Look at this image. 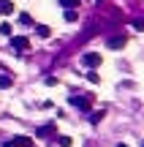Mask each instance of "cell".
<instances>
[{
    "label": "cell",
    "mask_w": 144,
    "mask_h": 147,
    "mask_svg": "<svg viewBox=\"0 0 144 147\" xmlns=\"http://www.w3.org/2000/svg\"><path fill=\"white\" fill-rule=\"evenodd\" d=\"M11 47H14L16 52H30V38L27 36H14L11 38Z\"/></svg>",
    "instance_id": "6da1fadb"
},
{
    "label": "cell",
    "mask_w": 144,
    "mask_h": 147,
    "mask_svg": "<svg viewBox=\"0 0 144 147\" xmlns=\"http://www.w3.org/2000/svg\"><path fill=\"white\" fill-rule=\"evenodd\" d=\"M71 106H76V109H90V98H84V95H71Z\"/></svg>",
    "instance_id": "7a4b0ae2"
},
{
    "label": "cell",
    "mask_w": 144,
    "mask_h": 147,
    "mask_svg": "<svg viewBox=\"0 0 144 147\" xmlns=\"http://www.w3.org/2000/svg\"><path fill=\"white\" fill-rule=\"evenodd\" d=\"M82 63H84L87 68H95V65H101V55H95V52H87L84 57H82Z\"/></svg>",
    "instance_id": "3957f363"
},
{
    "label": "cell",
    "mask_w": 144,
    "mask_h": 147,
    "mask_svg": "<svg viewBox=\"0 0 144 147\" xmlns=\"http://www.w3.org/2000/svg\"><path fill=\"white\" fill-rule=\"evenodd\" d=\"M106 44H109V49H123L125 47V36H112Z\"/></svg>",
    "instance_id": "277c9868"
},
{
    "label": "cell",
    "mask_w": 144,
    "mask_h": 147,
    "mask_svg": "<svg viewBox=\"0 0 144 147\" xmlns=\"http://www.w3.org/2000/svg\"><path fill=\"white\" fill-rule=\"evenodd\" d=\"M14 11V3L11 0H0V14H11Z\"/></svg>",
    "instance_id": "5b68a950"
},
{
    "label": "cell",
    "mask_w": 144,
    "mask_h": 147,
    "mask_svg": "<svg viewBox=\"0 0 144 147\" xmlns=\"http://www.w3.org/2000/svg\"><path fill=\"white\" fill-rule=\"evenodd\" d=\"M35 30H38V36H41V38H46V36H49V33H52V30H49V27H46V25H38V27H35Z\"/></svg>",
    "instance_id": "8992f818"
},
{
    "label": "cell",
    "mask_w": 144,
    "mask_h": 147,
    "mask_svg": "<svg viewBox=\"0 0 144 147\" xmlns=\"http://www.w3.org/2000/svg\"><path fill=\"white\" fill-rule=\"evenodd\" d=\"M14 144H19V147H30V139H27V136H16Z\"/></svg>",
    "instance_id": "52a82bcc"
},
{
    "label": "cell",
    "mask_w": 144,
    "mask_h": 147,
    "mask_svg": "<svg viewBox=\"0 0 144 147\" xmlns=\"http://www.w3.org/2000/svg\"><path fill=\"white\" fill-rule=\"evenodd\" d=\"M11 30H14V27H11L8 22H3V25H0V33H3V36H11Z\"/></svg>",
    "instance_id": "ba28073f"
},
{
    "label": "cell",
    "mask_w": 144,
    "mask_h": 147,
    "mask_svg": "<svg viewBox=\"0 0 144 147\" xmlns=\"http://www.w3.org/2000/svg\"><path fill=\"white\" fill-rule=\"evenodd\" d=\"M57 142L60 147H71V136H57Z\"/></svg>",
    "instance_id": "9c48e42d"
},
{
    "label": "cell",
    "mask_w": 144,
    "mask_h": 147,
    "mask_svg": "<svg viewBox=\"0 0 144 147\" xmlns=\"http://www.w3.org/2000/svg\"><path fill=\"white\" fill-rule=\"evenodd\" d=\"M60 3H63L65 8H76V5H79V0H60Z\"/></svg>",
    "instance_id": "30bf717a"
},
{
    "label": "cell",
    "mask_w": 144,
    "mask_h": 147,
    "mask_svg": "<svg viewBox=\"0 0 144 147\" xmlns=\"http://www.w3.org/2000/svg\"><path fill=\"white\" fill-rule=\"evenodd\" d=\"M65 19L74 22V19H76V11H74V8H65Z\"/></svg>",
    "instance_id": "8fae6325"
},
{
    "label": "cell",
    "mask_w": 144,
    "mask_h": 147,
    "mask_svg": "<svg viewBox=\"0 0 144 147\" xmlns=\"http://www.w3.org/2000/svg\"><path fill=\"white\" fill-rule=\"evenodd\" d=\"M0 87H11V76H0Z\"/></svg>",
    "instance_id": "7c38bea8"
},
{
    "label": "cell",
    "mask_w": 144,
    "mask_h": 147,
    "mask_svg": "<svg viewBox=\"0 0 144 147\" xmlns=\"http://www.w3.org/2000/svg\"><path fill=\"white\" fill-rule=\"evenodd\" d=\"M101 117H103V112H95V115H90V123H101Z\"/></svg>",
    "instance_id": "4fadbf2b"
},
{
    "label": "cell",
    "mask_w": 144,
    "mask_h": 147,
    "mask_svg": "<svg viewBox=\"0 0 144 147\" xmlns=\"http://www.w3.org/2000/svg\"><path fill=\"white\" fill-rule=\"evenodd\" d=\"M133 27H136V30H144V22L141 19H133Z\"/></svg>",
    "instance_id": "5bb4252c"
},
{
    "label": "cell",
    "mask_w": 144,
    "mask_h": 147,
    "mask_svg": "<svg viewBox=\"0 0 144 147\" xmlns=\"http://www.w3.org/2000/svg\"><path fill=\"white\" fill-rule=\"evenodd\" d=\"M117 147H128V144H117Z\"/></svg>",
    "instance_id": "9a60e30c"
},
{
    "label": "cell",
    "mask_w": 144,
    "mask_h": 147,
    "mask_svg": "<svg viewBox=\"0 0 144 147\" xmlns=\"http://www.w3.org/2000/svg\"><path fill=\"white\" fill-rule=\"evenodd\" d=\"M141 147H144V144H141Z\"/></svg>",
    "instance_id": "2e32d148"
}]
</instances>
